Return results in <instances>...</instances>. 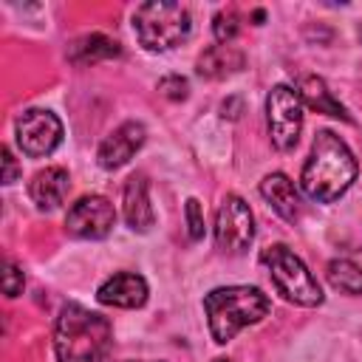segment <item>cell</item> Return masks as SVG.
Wrapping results in <instances>:
<instances>
[{"mask_svg":"<svg viewBox=\"0 0 362 362\" xmlns=\"http://www.w3.org/2000/svg\"><path fill=\"white\" fill-rule=\"evenodd\" d=\"M356 158L348 150V144L331 133V130H320L314 144H311V156L303 167V189L305 195H311L314 201H337L356 178Z\"/></svg>","mask_w":362,"mask_h":362,"instance_id":"6da1fadb","label":"cell"},{"mask_svg":"<svg viewBox=\"0 0 362 362\" xmlns=\"http://www.w3.org/2000/svg\"><path fill=\"white\" fill-rule=\"evenodd\" d=\"M110 322L102 314L79 303L62 305L54 328L57 362H99L110 348Z\"/></svg>","mask_w":362,"mask_h":362,"instance_id":"7a4b0ae2","label":"cell"},{"mask_svg":"<svg viewBox=\"0 0 362 362\" xmlns=\"http://www.w3.org/2000/svg\"><path fill=\"white\" fill-rule=\"evenodd\" d=\"M269 308L272 300L257 286H223L204 297V311L215 342H229L240 328L260 322Z\"/></svg>","mask_w":362,"mask_h":362,"instance_id":"3957f363","label":"cell"},{"mask_svg":"<svg viewBox=\"0 0 362 362\" xmlns=\"http://www.w3.org/2000/svg\"><path fill=\"white\" fill-rule=\"evenodd\" d=\"M189 25V8L181 3H141L133 14L136 37L147 51H167L178 45L187 40Z\"/></svg>","mask_w":362,"mask_h":362,"instance_id":"277c9868","label":"cell"},{"mask_svg":"<svg viewBox=\"0 0 362 362\" xmlns=\"http://www.w3.org/2000/svg\"><path fill=\"white\" fill-rule=\"evenodd\" d=\"M260 260L269 266V274L277 286V291L294 303V305H320L322 303V288L314 280V274L305 269V263L283 243H274L269 249L260 252Z\"/></svg>","mask_w":362,"mask_h":362,"instance_id":"5b68a950","label":"cell"},{"mask_svg":"<svg viewBox=\"0 0 362 362\" xmlns=\"http://www.w3.org/2000/svg\"><path fill=\"white\" fill-rule=\"evenodd\" d=\"M269 133L277 150H291L303 130V99L288 85H274L266 99Z\"/></svg>","mask_w":362,"mask_h":362,"instance_id":"8992f818","label":"cell"},{"mask_svg":"<svg viewBox=\"0 0 362 362\" xmlns=\"http://www.w3.org/2000/svg\"><path fill=\"white\" fill-rule=\"evenodd\" d=\"M252 238H255V218H252L249 204L238 195H226L218 209V218H215L218 249L229 252V255H240L249 249Z\"/></svg>","mask_w":362,"mask_h":362,"instance_id":"52a82bcc","label":"cell"},{"mask_svg":"<svg viewBox=\"0 0 362 362\" xmlns=\"http://www.w3.org/2000/svg\"><path fill=\"white\" fill-rule=\"evenodd\" d=\"M17 144L28 158H40L57 150L62 141V122L42 107H31L17 116Z\"/></svg>","mask_w":362,"mask_h":362,"instance_id":"ba28073f","label":"cell"},{"mask_svg":"<svg viewBox=\"0 0 362 362\" xmlns=\"http://www.w3.org/2000/svg\"><path fill=\"white\" fill-rule=\"evenodd\" d=\"M113 223H116V209L102 195H82L76 204H71L65 215V229L74 238H85V240L105 238L113 229Z\"/></svg>","mask_w":362,"mask_h":362,"instance_id":"9c48e42d","label":"cell"},{"mask_svg":"<svg viewBox=\"0 0 362 362\" xmlns=\"http://www.w3.org/2000/svg\"><path fill=\"white\" fill-rule=\"evenodd\" d=\"M144 139H147V133H144L141 122H124L110 136H105V141L99 144L96 158L105 170H119L136 156V150L144 144Z\"/></svg>","mask_w":362,"mask_h":362,"instance_id":"30bf717a","label":"cell"},{"mask_svg":"<svg viewBox=\"0 0 362 362\" xmlns=\"http://www.w3.org/2000/svg\"><path fill=\"white\" fill-rule=\"evenodd\" d=\"M96 300L102 305H116V308H139L147 303V283L141 274L133 272H119L113 277H107L99 291Z\"/></svg>","mask_w":362,"mask_h":362,"instance_id":"8fae6325","label":"cell"},{"mask_svg":"<svg viewBox=\"0 0 362 362\" xmlns=\"http://www.w3.org/2000/svg\"><path fill=\"white\" fill-rule=\"evenodd\" d=\"M122 209H124V221L133 232H147L153 226L156 215H153L150 195H147V178L141 173L127 178L124 192H122Z\"/></svg>","mask_w":362,"mask_h":362,"instance_id":"7c38bea8","label":"cell"},{"mask_svg":"<svg viewBox=\"0 0 362 362\" xmlns=\"http://www.w3.org/2000/svg\"><path fill=\"white\" fill-rule=\"evenodd\" d=\"M260 195L269 201V206H272L280 218H286V221H291V223H294V221L300 218V212H303L300 195H297L291 178L283 175V173L266 175V178L260 181Z\"/></svg>","mask_w":362,"mask_h":362,"instance_id":"4fadbf2b","label":"cell"},{"mask_svg":"<svg viewBox=\"0 0 362 362\" xmlns=\"http://www.w3.org/2000/svg\"><path fill=\"white\" fill-rule=\"evenodd\" d=\"M68 187H71V178L62 167H45L31 178L28 195L40 209H57L65 201Z\"/></svg>","mask_w":362,"mask_h":362,"instance_id":"5bb4252c","label":"cell"},{"mask_svg":"<svg viewBox=\"0 0 362 362\" xmlns=\"http://www.w3.org/2000/svg\"><path fill=\"white\" fill-rule=\"evenodd\" d=\"M122 57V45L99 31L93 34H82L76 37L71 45H68V59L74 65H96V62H105V59H116Z\"/></svg>","mask_w":362,"mask_h":362,"instance_id":"9a60e30c","label":"cell"},{"mask_svg":"<svg viewBox=\"0 0 362 362\" xmlns=\"http://www.w3.org/2000/svg\"><path fill=\"white\" fill-rule=\"evenodd\" d=\"M246 57L235 45H212L198 57V76L204 79H226L243 68Z\"/></svg>","mask_w":362,"mask_h":362,"instance_id":"2e32d148","label":"cell"},{"mask_svg":"<svg viewBox=\"0 0 362 362\" xmlns=\"http://www.w3.org/2000/svg\"><path fill=\"white\" fill-rule=\"evenodd\" d=\"M300 99L311 110H317V113H325V116H337L342 122H351V116L345 113V107L334 99V93L328 90V85L320 76H303L300 79Z\"/></svg>","mask_w":362,"mask_h":362,"instance_id":"e0dca14e","label":"cell"},{"mask_svg":"<svg viewBox=\"0 0 362 362\" xmlns=\"http://www.w3.org/2000/svg\"><path fill=\"white\" fill-rule=\"evenodd\" d=\"M328 283L337 288V291H345V294H362V269L345 257L339 260H331L328 269Z\"/></svg>","mask_w":362,"mask_h":362,"instance_id":"ac0fdd59","label":"cell"},{"mask_svg":"<svg viewBox=\"0 0 362 362\" xmlns=\"http://www.w3.org/2000/svg\"><path fill=\"white\" fill-rule=\"evenodd\" d=\"M212 31H215V40L221 42V45H229L235 37H238V31H240V17H238V11L229 6V8H221L218 14H215V20H212Z\"/></svg>","mask_w":362,"mask_h":362,"instance_id":"d6986e66","label":"cell"},{"mask_svg":"<svg viewBox=\"0 0 362 362\" xmlns=\"http://www.w3.org/2000/svg\"><path fill=\"white\" fill-rule=\"evenodd\" d=\"M158 90H161L167 99L178 102V99H187V93H189V82H187L184 76H178V74H170V76H164V79L158 82Z\"/></svg>","mask_w":362,"mask_h":362,"instance_id":"ffe728a7","label":"cell"},{"mask_svg":"<svg viewBox=\"0 0 362 362\" xmlns=\"http://www.w3.org/2000/svg\"><path fill=\"white\" fill-rule=\"evenodd\" d=\"M184 212H187V223H189V238L192 240L204 238V209H201L198 198H189L187 206H184Z\"/></svg>","mask_w":362,"mask_h":362,"instance_id":"44dd1931","label":"cell"},{"mask_svg":"<svg viewBox=\"0 0 362 362\" xmlns=\"http://www.w3.org/2000/svg\"><path fill=\"white\" fill-rule=\"evenodd\" d=\"M23 286H25L23 272H20L14 263H6V272H3V291H6V297L23 294Z\"/></svg>","mask_w":362,"mask_h":362,"instance_id":"7402d4cb","label":"cell"},{"mask_svg":"<svg viewBox=\"0 0 362 362\" xmlns=\"http://www.w3.org/2000/svg\"><path fill=\"white\" fill-rule=\"evenodd\" d=\"M0 156H3V184H11V181H17V173H20V167H17L14 156H11V150H8V147H3V150H0Z\"/></svg>","mask_w":362,"mask_h":362,"instance_id":"603a6c76","label":"cell"},{"mask_svg":"<svg viewBox=\"0 0 362 362\" xmlns=\"http://www.w3.org/2000/svg\"><path fill=\"white\" fill-rule=\"evenodd\" d=\"M119 362H153V359H119Z\"/></svg>","mask_w":362,"mask_h":362,"instance_id":"cb8c5ba5","label":"cell"},{"mask_svg":"<svg viewBox=\"0 0 362 362\" xmlns=\"http://www.w3.org/2000/svg\"><path fill=\"white\" fill-rule=\"evenodd\" d=\"M215 362H232V359H215Z\"/></svg>","mask_w":362,"mask_h":362,"instance_id":"d4e9b609","label":"cell"}]
</instances>
